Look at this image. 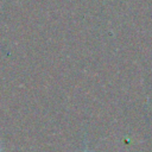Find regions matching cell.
I'll list each match as a JSON object with an SVG mask.
<instances>
[{
	"mask_svg": "<svg viewBox=\"0 0 152 152\" xmlns=\"http://www.w3.org/2000/svg\"><path fill=\"white\" fill-rule=\"evenodd\" d=\"M1 151H2V148H1V145H0V152H1Z\"/></svg>",
	"mask_w": 152,
	"mask_h": 152,
	"instance_id": "1",
	"label": "cell"
}]
</instances>
